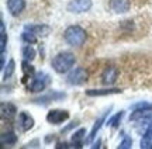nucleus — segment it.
Returning a JSON list of instances; mask_svg holds the SVG:
<instances>
[{"instance_id": "nucleus-18", "label": "nucleus", "mask_w": 152, "mask_h": 149, "mask_svg": "<svg viewBox=\"0 0 152 149\" xmlns=\"http://www.w3.org/2000/svg\"><path fill=\"white\" fill-rule=\"evenodd\" d=\"M21 71H23V80L26 82V80H31L34 76H35V73H37V71L34 69V66L30 63V61H24L21 62Z\"/></svg>"}, {"instance_id": "nucleus-29", "label": "nucleus", "mask_w": 152, "mask_h": 149, "mask_svg": "<svg viewBox=\"0 0 152 149\" xmlns=\"http://www.w3.org/2000/svg\"><path fill=\"white\" fill-rule=\"evenodd\" d=\"M100 144H102V141H100V139H99L97 142H93L92 148H93V149H94V148H99V146H100Z\"/></svg>"}, {"instance_id": "nucleus-19", "label": "nucleus", "mask_w": 152, "mask_h": 149, "mask_svg": "<svg viewBox=\"0 0 152 149\" xmlns=\"http://www.w3.org/2000/svg\"><path fill=\"white\" fill-rule=\"evenodd\" d=\"M86 134L87 132L85 128H79L77 131L73 132V135H72V145H73V148H82L83 146V141H85V138H87Z\"/></svg>"}, {"instance_id": "nucleus-26", "label": "nucleus", "mask_w": 152, "mask_h": 149, "mask_svg": "<svg viewBox=\"0 0 152 149\" xmlns=\"http://www.w3.org/2000/svg\"><path fill=\"white\" fill-rule=\"evenodd\" d=\"M121 134H123V141L120 142L118 149H131L132 148V139H131V137L125 135V132H121Z\"/></svg>"}, {"instance_id": "nucleus-13", "label": "nucleus", "mask_w": 152, "mask_h": 149, "mask_svg": "<svg viewBox=\"0 0 152 149\" xmlns=\"http://www.w3.org/2000/svg\"><path fill=\"white\" fill-rule=\"evenodd\" d=\"M109 7L115 14H125L130 11L131 1L130 0H109Z\"/></svg>"}, {"instance_id": "nucleus-16", "label": "nucleus", "mask_w": 152, "mask_h": 149, "mask_svg": "<svg viewBox=\"0 0 152 149\" xmlns=\"http://www.w3.org/2000/svg\"><path fill=\"white\" fill-rule=\"evenodd\" d=\"M17 134L13 131V129H9V131H3L1 135H0V142L3 146H13V145L17 144Z\"/></svg>"}, {"instance_id": "nucleus-5", "label": "nucleus", "mask_w": 152, "mask_h": 149, "mask_svg": "<svg viewBox=\"0 0 152 149\" xmlns=\"http://www.w3.org/2000/svg\"><path fill=\"white\" fill-rule=\"evenodd\" d=\"M69 117H71V113L68 110H62V108H52V110H49L47 113V121L49 124H52V125H61V124H64L65 121L69 120Z\"/></svg>"}, {"instance_id": "nucleus-28", "label": "nucleus", "mask_w": 152, "mask_h": 149, "mask_svg": "<svg viewBox=\"0 0 152 149\" xmlns=\"http://www.w3.org/2000/svg\"><path fill=\"white\" fill-rule=\"evenodd\" d=\"M38 146H39V141L38 139H34V141L24 145V148H38Z\"/></svg>"}, {"instance_id": "nucleus-6", "label": "nucleus", "mask_w": 152, "mask_h": 149, "mask_svg": "<svg viewBox=\"0 0 152 149\" xmlns=\"http://www.w3.org/2000/svg\"><path fill=\"white\" fill-rule=\"evenodd\" d=\"M64 99H66V93H65V92L51 90L49 93L44 94V96L38 97V99H33V100H31V103L38 104V105H48L49 103H52V101H62Z\"/></svg>"}, {"instance_id": "nucleus-24", "label": "nucleus", "mask_w": 152, "mask_h": 149, "mask_svg": "<svg viewBox=\"0 0 152 149\" xmlns=\"http://www.w3.org/2000/svg\"><path fill=\"white\" fill-rule=\"evenodd\" d=\"M21 39H23V42L24 44H31V45H34V44H37V41H38V37L37 35H34L33 33H30V31H23V34H21Z\"/></svg>"}, {"instance_id": "nucleus-14", "label": "nucleus", "mask_w": 152, "mask_h": 149, "mask_svg": "<svg viewBox=\"0 0 152 149\" xmlns=\"http://www.w3.org/2000/svg\"><path fill=\"white\" fill-rule=\"evenodd\" d=\"M26 0H7L6 1V7L13 17H18L23 11L26 10Z\"/></svg>"}, {"instance_id": "nucleus-15", "label": "nucleus", "mask_w": 152, "mask_h": 149, "mask_svg": "<svg viewBox=\"0 0 152 149\" xmlns=\"http://www.w3.org/2000/svg\"><path fill=\"white\" fill-rule=\"evenodd\" d=\"M0 114H1V120L3 121H11L14 117L17 116V107L13 103H6V101H3L1 103V107H0Z\"/></svg>"}, {"instance_id": "nucleus-12", "label": "nucleus", "mask_w": 152, "mask_h": 149, "mask_svg": "<svg viewBox=\"0 0 152 149\" xmlns=\"http://www.w3.org/2000/svg\"><path fill=\"white\" fill-rule=\"evenodd\" d=\"M24 30L33 33L34 35H37L38 38H45L51 33V27L47 25V24H26Z\"/></svg>"}, {"instance_id": "nucleus-25", "label": "nucleus", "mask_w": 152, "mask_h": 149, "mask_svg": "<svg viewBox=\"0 0 152 149\" xmlns=\"http://www.w3.org/2000/svg\"><path fill=\"white\" fill-rule=\"evenodd\" d=\"M131 110L152 111V103H149V101H138V103H135V104L131 105Z\"/></svg>"}, {"instance_id": "nucleus-7", "label": "nucleus", "mask_w": 152, "mask_h": 149, "mask_svg": "<svg viewBox=\"0 0 152 149\" xmlns=\"http://www.w3.org/2000/svg\"><path fill=\"white\" fill-rule=\"evenodd\" d=\"M35 125V120L34 117L27 113V111H20L17 114V127L20 128L21 132H28L30 129H33Z\"/></svg>"}, {"instance_id": "nucleus-9", "label": "nucleus", "mask_w": 152, "mask_h": 149, "mask_svg": "<svg viewBox=\"0 0 152 149\" xmlns=\"http://www.w3.org/2000/svg\"><path fill=\"white\" fill-rule=\"evenodd\" d=\"M111 110H113V107H110L109 110H106L103 114H102V116H100L97 120L94 121L92 129H90V134L87 135V138H86V142H87V144H93L94 138L97 137V132L100 131V129H102V127H103L104 122L107 121V117H109V114H110V111H111Z\"/></svg>"}, {"instance_id": "nucleus-10", "label": "nucleus", "mask_w": 152, "mask_h": 149, "mask_svg": "<svg viewBox=\"0 0 152 149\" xmlns=\"http://www.w3.org/2000/svg\"><path fill=\"white\" fill-rule=\"evenodd\" d=\"M118 73L120 71L117 66H113V65L107 66L102 73V83L104 86H113L114 83L117 82V79H118Z\"/></svg>"}, {"instance_id": "nucleus-22", "label": "nucleus", "mask_w": 152, "mask_h": 149, "mask_svg": "<svg viewBox=\"0 0 152 149\" xmlns=\"http://www.w3.org/2000/svg\"><path fill=\"white\" fill-rule=\"evenodd\" d=\"M124 111H118V113H115L114 116H111L106 121V124H107V127H110L111 129H117V128L120 127V124H121V120H123V117H124Z\"/></svg>"}, {"instance_id": "nucleus-23", "label": "nucleus", "mask_w": 152, "mask_h": 149, "mask_svg": "<svg viewBox=\"0 0 152 149\" xmlns=\"http://www.w3.org/2000/svg\"><path fill=\"white\" fill-rule=\"evenodd\" d=\"M0 35H1V41H0V54H6V45H7V33H6V25L4 21H0Z\"/></svg>"}, {"instance_id": "nucleus-11", "label": "nucleus", "mask_w": 152, "mask_h": 149, "mask_svg": "<svg viewBox=\"0 0 152 149\" xmlns=\"http://www.w3.org/2000/svg\"><path fill=\"white\" fill-rule=\"evenodd\" d=\"M123 93L120 87H102V89H87L85 94L89 97H102V96H111V94Z\"/></svg>"}, {"instance_id": "nucleus-21", "label": "nucleus", "mask_w": 152, "mask_h": 149, "mask_svg": "<svg viewBox=\"0 0 152 149\" xmlns=\"http://www.w3.org/2000/svg\"><path fill=\"white\" fill-rule=\"evenodd\" d=\"M1 72H3V80H7V79H10L13 75H14V72H16V61L13 59V58H10L9 59V62L6 63V66L1 69Z\"/></svg>"}, {"instance_id": "nucleus-2", "label": "nucleus", "mask_w": 152, "mask_h": 149, "mask_svg": "<svg viewBox=\"0 0 152 149\" xmlns=\"http://www.w3.org/2000/svg\"><path fill=\"white\" fill-rule=\"evenodd\" d=\"M87 34L86 30L82 28L80 25H69L66 27V30L64 31V39L68 45L71 47H75V48H79L86 42Z\"/></svg>"}, {"instance_id": "nucleus-8", "label": "nucleus", "mask_w": 152, "mask_h": 149, "mask_svg": "<svg viewBox=\"0 0 152 149\" xmlns=\"http://www.w3.org/2000/svg\"><path fill=\"white\" fill-rule=\"evenodd\" d=\"M92 6H93L92 0H71L68 3V6H66V10L69 13L82 14V13H87L92 9Z\"/></svg>"}, {"instance_id": "nucleus-3", "label": "nucleus", "mask_w": 152, "mask_h": 149, "mask_svg": "<svg viewBox=\"0 0 152 149\" xmlns=\"http://www.w3.org/2000/svg\"><path fill=\"white\" fill-rule=\"evenodd\" d=\"M51 84V76L45 72H37L35 76L27 84V90L30 93H41Z\"/></svg>"}, {"instance_id": "nucleus-4", "label": "nucleus", "mask_w": 152, "mask_h": 149, "mask_svg": "<svg viewBox=\"0 0 152 149\" xmlns=\"http://www.w3.org/2000/svg\"><path fill=\"white\" fill-rule=\"evenodd\" d=\"M89 80V72L85 68H73L72 71L68 72L66 76V83L71 86H82Z\"/></svg>"}, {"instance_id": "nucleus-1", "label": "nucleus", "mask_w": 152, "mask_h": 149, "mask_svg": "<svg viewBox=\"0 0 152 149\" xmlns=\"http://www.w3.org/2000/svg\"><path fill=\"white\" fill-rule=\"evenodd\" d=\"M75 63H76V58L71 51L58 52L51 59V68L58 75H64V73H68L69 71H72L73 66H75Z\"/></svg>"}, {"instance_id": "nucleus-17", "label": "nucleus", "mask_w": 152, "mask_h": 149, "mask_svg": "<svg viewBox=\"0 0 152 149\" xmlns=\"http://www.w3.org/2000/svg\"><path fill=\"white\" fill-rule=\"evenodd\" d=\"M141 149H148L152 148V121L149 122V125L145 128V131L142 132V138L140 142Z\"/></svg>"}, {"instance_id": "nucleus-20", "label": "nucleus", "mask_w": 152, "mask_h": 149, "mask_svg": "<svg viewBox=\"0 0 152 149\" xmlns=\"http://www.w3.org/2000/svg\"><path fill=\"white\" fill-rule=\"evenodd\" d=\"M21 56H23V59L33 62L34 59H35V56H37V51H35V48H34V45H31V44L23 45Z\"/></svg>"}, {"instance_id": "nucleus-27", "label": "nucleus", "mask_w": 152, "mask_h": 149, "mask_svg": "<svg viewBox=\"0 0 152 149\" xmlns=\"http://www.w3.org/2000/svg\"><path fill=\"white\" fill-rule=\"evenodd\" d=\"M79 125V120H75V121H72L71 124H68L65 128H62L61 129V134H66V132H69V131H72L73 128H76Z\"/></svg>"}]
</instances>
